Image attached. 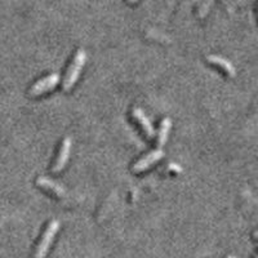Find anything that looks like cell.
Instances as JSON below:
<instances>
[{
    "label": "cell",
    "instance_id": "6da1fadb",
    "mask_svg": "<svg viewBox=\"0 0 258 258\" xmlns=\"http://www.w3.org/2000/svg\"><path fill=\"white\" fill-rule=\"evenodd\" d=\"M85 61H87V53L84 49H79L74 57L73 62H71L70 68H69L66 77L63 79V89L64 91H70L73 88L77 80L79 79V75L82 73L83 68H84Z\"/></svg>",
    "mask_w": 258,
    "mask_h": 258
},
{
    "label": "cell",
    "instance_id": "7a4b0ae2",
    "mask_svg": "<svg viewBox=\"0 0 258 258\" xmlns=\"http://www.w3.org/2000/svg\"><path fill=\"white\" fill-rule=\"evenodd\" d=\"M59 230V222L57 220L50 221L49 225L47 226V229H45L44 234L41 236L40 241L38 244V248L35 250V255L34 258H45L47 255L48 250H49L50 245H52L53 240L56 238L57 232Z\"/></svg>",
    "mask_w": 258,
    "mask_h": 258
},
{
    "label": "cell",
    "instance_id": "3957f363",
    "mask_svg": "<svg viewBox=\"0 0 258 258\" xmlns=\"http://www.w3.org/2000/svg\"><path fill=\"white\" fill-rule=\"evenodd\" d=\"M59 79H61V78H59V74H57V73L49 74L48 77L38 80L35 84L32 85L29 91V94L31 97H36V96H40V94L45 93V92H48V91H52V89L54 88V87H56V85L59 83Z\"/></svg>",
    "mask_w": 258,
    "mask_h": 258
},
{
    "label": "cell",
    "instance_id": "277c9868",
    "mask_svg": "<svg viewBox=\"0 0 258 258\" xmlns=\"http://www.w3.org/2000/svg\"><path fill=\"white\" fill-rule=\"evenodd\" d=\"M71 147H73V141H71L70 137H66L63 140V142L61 144L58 155H57L56 161H54V164H53L52 167L53 173H58V172H61V170L66 167L69 158H70Z\"/></svg>",
    "mask_w": 258,
    "mask_h": 258
},
{
    "label": "cell",
    "instance_id": "5b68a950",
    "mask_svg": "<svg viewBox=\"0 0 258 258\" xmlns=\"http://www.w3.org/2000/svg\"><path fill=\"white\" fill-rule=\"evenodd\" d=\"M163 156H164V151H163V149L154 150V151H151V153L146 154L144 158L140 159V160L133 165L132 170L135 172V173H141V172H144V170L149 169L151 165L158 163Z\"/></svg>",
    "mask_w": 258,
    "mask_h": 258
},
{
    "label": "cell",
    "instance_id": "8992f818",
    "mask_svg": "<svg viewBox=\"0 0 258 258\" xmlns=\"http://www.w3.org/2000/svg\"><path fill=\"white\" fill-rule=\"evenodd\" d=\"M36 183H38L40 187L45 188V190L49 191V192L54 194L56 197L61 198V199H63V198L68 197V191H66V188H64L63 186L59 185V183H57V182L53 181V179H50L49 177H47V176L38 177V179H36Z\"/></svg>",
    "mask_w": 258,
    "mask_h": 258
},
{
    "label": "cell",
    "instance_id": "52a82bcc",
    "mask_svg": "<svg viewBox=\"0 0 258 258\" xmlns=\"http://www.w3.org/2000/svg\"><path fill=\"white\" fill-rule=\"evenodd\" d=\"M132 115L135 117V120L138 121V124L141 125L142 131L145 132V135L150 138V140H153L155 137V128L153 126V123L150 120L149 117L145 115V112L142 111L141 109H138V107H135L132 110Z\"/></svg>",
    "mask_w": 258,
    "mask_h": 258
},
{
    "label": "cell",
    "instance_id": "ba28073f",
    "mask_svg": "<svg viewBox=\"0 0 258 258\" xmlns=\"http://www.w3.org/2000/svg\"><path fill=\"white\" fill-rule=\"evenodd\" d=\"M207 59H208L212 64H214V66L222 69V70L229 75V77L234 78L235 75H236V69H235L234 64H232L230 61H227L226 58H223V57L217 56V54H211V56H208V58Z\"/></svg>",
    "mask_w": 258,
    "mask_h": 258
},
{
    "label": "cell",
    "instance_id": "9c48e42d",
    "mask_svg": "<svg viewBox=\"0 0 258 258\" xmlns=\"http://www.w3.org/2000/svg\"><path fill=\"white\" fill-rule=\"evenodd\" d=\"M170 128H172V120H170L169 117H165L161 120L160 128H159V133H158V146L159 149L164 146L165 142L168 140V136H169Z\"/></svg>",
    "mask_w": 258,
    "mask_h": 258
},
{
    "label": "cell",
    "instance_id": "30bf717a",
    "mask_svg": "<svg viewBox=\"0 0 258 258\" xmlns=\"http://www.w3.org/2000/svg\"><path fill=\"white\" fill-rule=\"evenodd\" d=\"M128 2H129V3H131V4H133V3H136L137 0H128Z\"/></svg>",
    "mask_w": 258,
    "mask_h": 258
},
{
    "label": "cell",
    "instance_id": "8fae6325",
    "mask_svg": "<svg viewBox=\"0 0 258 258\" xmlns=\"http://www.w3.org/2000/svg\"><path fill=\"white\" fill-rule=\"evenodd\" d=\"M227 258H238V257H235V255H227Z\"/></svg>",
    "mask_w": 258,
    "mask_h": 258
}]
</instances>
